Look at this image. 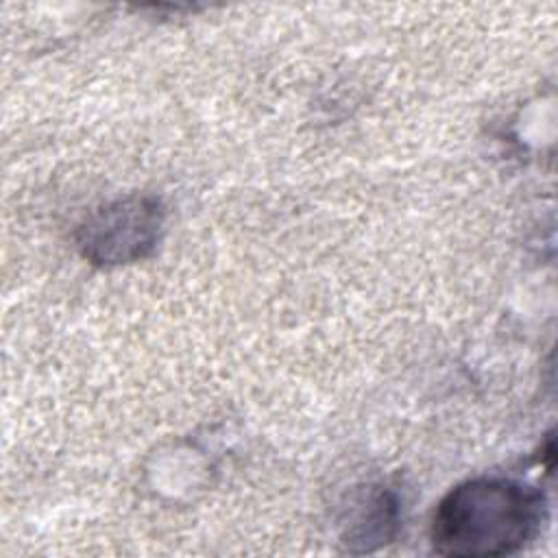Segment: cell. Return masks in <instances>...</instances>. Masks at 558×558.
Listing matches in <instances>:
<instances>
[{"instance_id":"7a4b0ae2","label":"cell","mask_w":558,"mask_h":558,"mask_svg":"<svg viewBox=\"0 0 558 558\" xmlns=\"http://www.w3.org/2000/svg\"><path fill=\"white\" fill-rule=\"evenodd\" d=\"M166 225L157 196L129 194L94 209L76 229L81 255L96 266H122L148 257Z\"/></svg>"},{"instance_id":"3957f363","label":"cell","mask_w":558,"mask_h":558,"mask_svg":"<svg viewBox=\"0 0 558 558\" xmlns=\"http://www.w3.org/2000/svg\"><path fill=\"white\" fill-rule=\"evenodd\" d=\"M397 521L399 506L395 495L388 490H375L366 501H362L355 521L344 534V543L349 547L357 545L353 551H371L392 538Z\"/></svg>"},{"instance_id":"6da1fadb","label":"cell","mask_w":558,"mask_h":558,"mask_svg":"<svg viewBox=\"0 0 558 558\" xmlns=\"http://www.w3.org/2000/svg\"><path fill=\"white\" fill-rule=\"evenodd\" d=\"M547 521L543 490L510 477H473L451 488L432 517V547L453 558H497L523 549Z\"/></svg>"}]
</instances>
